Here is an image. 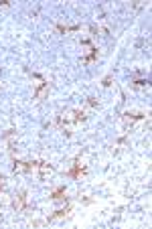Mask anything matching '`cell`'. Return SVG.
I'll use <instances>...</instances> for the list:
<instances>
[{"label": "cell", "instance_id": "1", "mask_svg": "<svg viewBox=\"0 0 152 229\" xmlns=\"http://www.w3.org/2000/svg\"><path fill=\"white\" fill-rule=\"evenodd\" d=\"M12 207H14L16 211H25V209H27V193H25V191H22V193L18 195L16 199H14Z\"/></svg>", "mask_w": 152, "mask_h": 229}, {"label": "cell", "instance_id": "2", "mask_svg": "<svg viewBox=\"0 0 152 229\" xmlns=\"http://www.w3.org/2000/svg\"><path fill=\"white\" fill-rule=\"evenodd\" d=\"M85 172H87V168H85V166H81V164H77V160H75L73 168L69 170V176H81V175H85Z\"/></svg>", "mask_w": 152, "mask_h": 229}, {"label": "cell", "instance_id": "3", "mask_svg": "<svg viewBox=\"0 0 152 229\" xmlns=\"http://www.w3.org/2000/svg\"><path fill=\"white\" fill-rule=\"evenodd\" d=\"M65 195H67L65 186H59V189H55L53 193H51V199H53V201H59V199H65Z\"/></svg>", "mask_w": 152, "mask_h": 229}, {"label": "cell", "instance_id": "4", "mask_svg": "<svg viewBox=\"0 0 152 229\" xmlns=\"http://www.w3.org/2000/svg\"><path fill=\"white\" fill-rule=\"evenodd\" d=\"M95 59H98V49H95V47H91V53L87 55V57H83V59H81V65H87V63L95 61Z\"/></svg>", "mask_w": 152, "mask_h": 229}, {"label": "cell", "instance_id": "5", "mask_svg": "<svg viewBox=\"0 0 152 229\" xmlns=\"http://www.w3.org/2000/svg\"><path fill=\"white\" fill-rule=\"evenodd\" d=\"M69 211H71V207L67 205L65 209H59V211H55V215H51L47 221H53V219H57V217H65V215H69Z\"/></svg>", "mask_w": 152, "mask_h": 229}, {"label": "cell", "instance_id": "6", "mask_svg": "<svg viewBox=\"0 0 152 229\" xmlns=\"http://www.w3.org/2000/svg\"><path fill=\"white\" fill-rule=\"evenodd\" d=\"M124 118L128 120V122H136V120H142L144 114H134V112H128V114H124Z\"/></svg>", "mask_w": 152, "mask_h": 229}, {"label": "cell", "instance_id": "7", "mask_svg": "<svg viewBox=\"0 0 152 229\" xmlns=\"http://www.w3.org/2000/svg\"><path fill=\"white\" fill-rule=\"evenodd\" d=\"M47 87H49V83H47V81H41V85H39V87H37V91H35V99H39V97L43 95V91H45Z\"/></svg>", "mask_w": 152, "mask_h": 229}, {"label": "cell", "instance_id": "8", "mask_svg": "<svg viewBox=\"0 0 152 229\" xmlns=\"http://www.w3.org/2000/svg\"><path fill=\"white\" fill-rule=\"evenodd\" d=\"M150 85V81L148 79H136V81H132V87H148Z\"/></svg>", "mask_w": 152, "mask_h": 229}, {"label": "cell", "instance_id": "9", "mask_svg": "<svg viewBox=\"0 0 152 229\" xmlns=\"http://www.w3.org/2000/svg\"><path fill=\"white\" fill-rule=\"evenodd\" d=\"M73 114H75V118H73L75 122H83V120L87 118V116H85V112H83V110H75Z\"/></svg>", "mask_w": 152, "mask_h": 229}, {"label": "cell", "instance_id": "10", "mask_svg": "<svg viewBox=\"0 0 152 229\" xmlns=\"http://www.w3.org/2000/svg\"><path fill=\"white\" fill-rule=\"evenodd\" d=\"M112 79H114L112 75H107V77H104V81H101V85H104V87H110V85H112Z\"/></svg>", "mask_w": 152, "mask_h": 229}, {"label": "cell", "instance_id": "11", "mask_svg": "<svg viewBox=\"0 0 152 229\" xmlns=\"http://www.w3.org/2000/svg\"><path fill=\"white\" fill-rule=\"evenodd\" d=\"M6 189V176H0V191Z\"/></svg>", "mask_w": 152, "mask_h": 229}, {"label": "cell", "instance_id": "12", "mask_svg": "<svg viewBox=\"0 0 152 229\" xmlns=\"http://www.w3.org/2000/svg\"><path fill=\"white\" fill-rule=\"evenodd\" d=\"M87 104H89V106H98V99H95V97H87Z\"/></svg>", "mask_w": 152, "mask_h": 229}]
</instances>
